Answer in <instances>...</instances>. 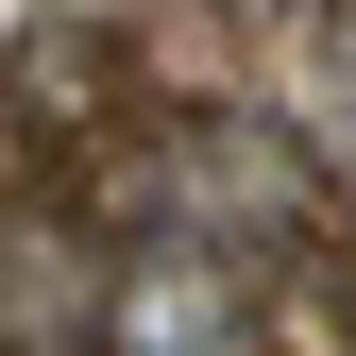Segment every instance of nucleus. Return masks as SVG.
Segmentation results:
<instances>
[{"instance_id":"nucleus-1","label":"nucleus","mask_w":356,"mask_h":356,"mask_svg":"<svg viewBox=\"0 0 356 356\" xmlns=\"http://www.w3.org/2000/svg\"><path fill=\"white\" fill-rule=\"evenodd\" d=\"M102 356H254V289H238V254L170 220L136 272H119V305H102Z\"/></svg>"}]
</instances>
